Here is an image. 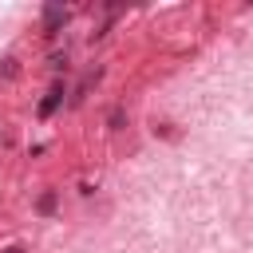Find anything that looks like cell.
Wrapping results in <instances>:
<instances>
[{
    "instance_id": "cell-1",
    "label": "cell",
    "mask_w": 253,
    "mask_h": 253,
    "mask_svg": "<svg viewBox=\"0 0 253 253\" xmlns=\"http://www.w3.org/2000/svg\"><path fill=\"white\" fill-rule=\"evenodd\" d=\"M63 20H67V8H55V4H51V8L43 12V28H47V32H51L55 24H63Z\"/></svg>"
},
{
    "instance_id": "cell-2",
    "label": "cell",
    "mask_w": 253,
    "mask_h": 253,
    "mask_svg": "<svg viewBox=\"0 0 253 253\" xmlns=\"http://www.w3.org/2000/svg\"><path fill=\"white\" fill-rule=\"evenodd\" d=\"M59 99H63V95H59V91H51V95H47V99L40 103V115H51V111L59 107Z\"/></svg>"
},
{
    "instance_id": "cell-3",
    "label": "cell",
    "mask_w": 253,
    "mask_h": 253,
    "mask_svg": "<svg viewBox=\"0 0 253 253\" xmlns=\"http://www.w3.org/2000/svg\"><path fill=\"white\" fill-rule=\"evenodd\" d=\"M40 210H43V213L55 210V194H43V198H40Z\"/></svg>"
},
{
    "instance_id": "cell-4",
    "label": "cell",
    "mask_w": 253,
    "mask_h": 253,
    "mask_svg": "<svg viewBox=\"0 0 253 253\" xmlns=\"http://www.w3.org/2000/svg\"><path fill=\"white\" fill-rule=\"evenodd\" d=\"M4 253H28V249H20V245H12V249H4Z\"/></svg>"
}]
</instances>
